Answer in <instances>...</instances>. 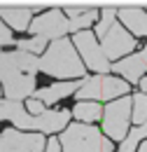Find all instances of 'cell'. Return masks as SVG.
<instances>
[{
  "label": "cell",
  "mask_w": 147,
  "mask_h": 152,
  "mask_svg": "<svg viewBox=\"0 0 147 152\" xmlns=\"http://www.w3.org/2000/svg\"><path fill=\"white\" fill-rule=\"evenodd\" d=\"M145 136H147V122H145V124H140V126H135V129L124 138V143H122L119 152H135V145H138Z\"/></svg>",
  "instance_id": "cell-18"
},
{
  "label": "cell",
  "mask_w": 147,
  "mask_h": 152,
  "mask_svg": "<svg viewBox=\"0 0 147 152\" xmlns=\"http://www.w3.org/2000/svg\"><path fill=\"white\" fill-rule=\"evenodd\" d=\"M63 152H114L110 140L103 138V133L91 124H70L61 136Z\"/></svg>",
  "instance_id": "cell-3"
},
{
  "label": "cell",
  "mask_w": 147,
  "mask_h": 152,
  "mask_svg": "<svg viewBox=\"0 0 147 152\" xmlns=\"http://www.w3.org/2000/svg\"><path fill=\"white\" fill-rule=\"evenodd\" d=\"M12 119L19 129H33V117L23 110L21 101H0V122Z\"/></svg>",
  "instance_id": "cell-12"
},
{
  "label": "cell",
  "mask_w": 147,
  "mask_h": 152,
  "mask_svg": "<svg viewBox=\"0 0 147 152\" xmlns=\"http://www.w3.org/2000/svg\"><path fill=\"white\" fill-rule=\"evenodd\" d=\"M40 70V58L26 52L0 54V82L9 101H21L35 91V73Z\"/></svg>",
  "instance_id": "cell-1"
},
{
  "label": "cell",
  "mask_w": 147,
  "mask_h": 152,
  "mask_svg": "<svg viewBox=\"0 0 147 152\" xmlns=\"http://www.w3.org/2000/svg\"><path fill=\"white\" fill-rule=\"evenodd\" d=\"M44 148V138L37 133H21L5 129L0 133V152H40Z\"/></svg>",
  "instance_id": "cell-7"
},
{
  "label": "cell",
  "mask_w": 147,
  "mask_h": 152,
  "mask_svg": "<svg viewBox=\"0 0 147 152\" xmlns=\"http://www.w3.org/2000/svg\"><path fill=\"white\" fill-rule=\"evenodd\" d=\"M133 122H138V126L147 122V94L143 91L133 96Z\"/></svg>",
  "instance_id": "cell-19"
},
{
  "label": "cell",
  "mask_w": 147,
  "mask_h": 152,
  "mask_svg": "<svg viewBox=\"0 0 147 152\" xmlns=\"http://www.w3.org/2000/svg\"><path fill=\"white\" fill-rule=\"evenodd\" d=\"M135 38L124 31V26H119V23H114L110 28V33L103 38V52H105V56L108 58H119L124 56V54H129L135 49Z\"/></svg>",
  "instance_id": "cell-9"
},
{
  "label": "cell",
  "mask_w": 147,
  "mask_h": 152,
  "mask_svg": "<svg viewBox=\"0 0 147 152\" xmlns=\"http://www.w3.org/2000/svg\"><path fill=\"white\" fill-rule=\"evenodd\" d=\"M0 45H17L12 40V33H9V28L5 23H0Z\"/></svg>",
  "instance_id": "cell-22"
},
{
  "label": "cell",
  "mask_w": 147,
  "mask_h": 152,
  "mask_svg": "<svg viewBox=\"0 0 147 152\" xmlns=\"http://www.w3.org/2000/svg\"><path fill=\"white\" fill-rule=\"evenodd\" d=\"M73 115L82 122V124H91L93 119H100L103 108H100L98 103H93V101H79V103L73 108Z\"/></svg>",
  "instance_id": "cell-17"
},
{
  "label": "cell",
  "mask_w": 147,
  "mask_h": 152,
  "mask_svg": "<svg viewBox=\"0 0 147 152\" xmlns=\"http://www.w3.org/2000/svg\"><path fill=\"white\" fill-rule=\"evenodd\" d=\"M31 31L40 35V38H58L61 35H65L68 33V21L63 17V12L61 10H52V12H44V14H40L37 19H33L31 23Z\"/></svg>",
  "instance_id": "cell-8"
},
{
  "label": "cell",
  "mask_w": 147,
  "mask_h": 152,
  "mask_svg": "<svg viewBox=\"0 0 147 152\" xmlns=\"http://www.w3.org/2000/svg\"><path fill=\"white\" fill-rule=\"evenodd\" d=\"M31 12L33 10H28V7H19V10H0V17L7 21L9 26H14L17 31H26V28H31Z\"/></svg>",
  "instance_id": "cell-16"
},
{
  "label": "cell",
  "mask_w": 147,
  "mask_h": 152,
  "mask_svg": "<svg viewBox=\"0 0 147 152\" xmlns=\"http://www.w3.org/2000/svg\"><path fill=\"white\" fill-rule=\"evenodd\" d=\"M129 94V82H122L117 77L110 75H98L89 77L82 82V87L77 89V98L79 101H89V98H100V101H110V98H122Z\"/></svg>",
  "instance_id": "cell-4"
},
{
  "label": "cell",
  "mask_w": 147,
  "mask_h": 152,
  "mask_svg": "<svg viewBox=\"0 0 147 152\" xmlns=\"http://www.w3.org/2000/svg\"><path fill=\"white\" fill-rule=\"evenodd\" d=\"M44 45H47V38H40V35H35V38H31V40H19L17 42L19 52H26V54H37V52H42Z\"/></svg>",
  "instance_id": "cell-21"
},
{
  "label": "cell",
  "mask_w": 147,
  "mask_h": 152,
  "mask_svg": "<svg viewBox=\"0 0 147 152\" xmlns=\"http://www.w3.org/2000/svg\"><path fill=\"white\" fill-rule=\"evenodd\" d=\"M140 87H143V94H147V75L143 77V82H140Z\"/></svg>",
  "instance_id": "cell-25"
},
{
  "label": "cell",
  "mask_w": 147,
  "mask_h": 152,
  "mask_svg": "<svg viewBox=\"0 0 147 152\" xmlns=\"http://www.w3.org/2000/svg\"><path fill=\"white\" fill-rule=\"evenodd\" d=\"M112 70L119 73V75H124L129 82H138L143 77V73L147 70V47L143 52H138L133 56L119 61V63H112Z\"/></svg>",
  "instance_id": "cell-10"
},
{
  "label": "cell",
  "mask_w": 147,
  "mask_h": 152,
  "mask_svg": "<svg viewBox=\"0 0 147 152\" xmlns=\"http://www.w3.org/2000/svg\"><path fill=\"white\" fill-rule=\"evenodd\" d=\"M73 45H77V49H79V54L84 58V63H87L89 68H93L96 73H108V68H112V63H108V56H105L103 47L96 42L93 33H89V31L75 33Z\"/></svg>",
  "instance_id": "cell-6"
},
{
  "label": "cell",
  "mask_w": 147,
  "mask_h": 152,
  "mask_svg": "<svg viewBox=\"0 0 147 152\" xmlns=\"http://www.w3.org/2000/svg\"><path fill=\"white\" fill-rule=\"evenodd\" d=\"M131 105H133V98L131 96H122L119 101H112L105 105V113H103V129L110 138L117 140H124V133L129 129V122L133 119L131 115Z\"/></svg>",
  "instance_id": "cell-5"
},
{
  "label": "cell",
  "mask_w": 147,
  "mask_h": 152,
  "mask_svg": "<svg viewBox=\"0 0 147 152\" xmlns=\"http://www.w3.org/2000/svg\"><path fill=\"white\" fill-rule=\"evenodd\" d=\"M40 70L47 73V75L70 80V77L84 75V63L79 61L73 42L56 40L54 45H49V49L44 52V56L40 58Z\"/></svg>",
  "instance_id": "cell-2"
},
{
  "label": "cell",
  "mask_w": 147,
  "mask_h": 152,
  "mask_svg": "<svg viewBox=\"0 0 147 152\" xmlns=\"http://www.w3.org/2000/svg\"><path fill=\"white\" fill-rule=\"evenodd\" d=\"M68 119H70L68 110H47L44 115L33 117V129H40L44 133H54V131H61V129L70 126Z\"/></svg>",
  "instance_id": "cell-11"
},
{
  "label": "cell",
  "mask_w": 147,
  "mask_h": 152,
  "mask_svg": "<svg viewBox=\"0 0 147 152\" xmlns=\"http://www.w3.org/2000/svg\"><path fill=\"white\" fill-rule=\"evenodd\" d=\"M117 17L124 21V26L131 28L133 35H138V38L147 35V12L138 7H122V10H117Z\"/></svg>",
  "instance_id": "cell-13"
},
{
  "label": "cell",
  "mask_w": 147,
  "mask_h": 152,
  "mask_svg": "<svg viewBox=\"0 0 147 152\" xmlns=\"http://www.w3.org/2000/svg\"><path fill=\"white\" fill-rule=\"evenodd\" d=\"M47 152H61V145H58L56 140H49V145H47Z\"/></svg>",
  "instance_id": "cell-24"
},
{
  "label": "cell",
  "mask_w": 147,
  "mask_h": 152,
  "mask_svg": "<svg viewBox=\"0 0 147 152\" xmlns=\"http://www.w3.org/2000/svg\"><path fill=\"white\" fill-rule=\"evenodd\" d=\"M65 12H68V31L73 33H82V28L91 26L98 17L93 7H65Z\"/></svg>",
  "instance_id": "cell-14"
},
{
  "label": "cell",
  "mask_w": 147,
  "mask_h": 152,
  "mask_svg": "<svg viewBox=\"0 0 147 152\" xmlns=\"http://www.w3.org/2000/svg\"><path fill=\"white\" fill-rule=\"evenodd\" d=\"M138 152H147V140L143 143V145H140V150H138Z\"/></svg>",
  "instance_id": "cell-26"
},
{
  "label": "cell",
  "mask_w": 147,
  "mask_h": 152,
  "mask_svg": "<svg viewBox=\"0 0 147 152\" xmlns=\"http://www.w3.org/2000/svg\"><path fill=\"white\" fill-rule=\"evenodd\" d=\"M28 108H31V113L35 115V117L47 113V110H44V105H42V101H37V98H35V101H28Z\"/></svg>",
  "instance_id": "cell-23"
},
{
  "label": "cell",
  "mask_w": 147,
  "mask_h": 152,
  "mask_svg": "<svg viewBox=\"0 0 147 152\" xmlns=\"http://www.w3.org/2000/svg\"><path fill=\"white\" fill-rule=\"evenodd\" d=\"M114 17H117V10L114 7H105L103 10V14H100V23L96 26V33H98V38L103 40L108 33H110V28L114 26Z\"/></svg>",
  "instance_id": "cell-20"
},
{
  "label": "cell",
  "mask_w": 147,
  "mask_h": 152,
  "mask_svg": "<svg viewBox=\"0 0 147 152\" xmlns=\"http://www.w3.org/2000/svg\"><path fill=\"white\" fill-rule=\"evenodd\" d=\"M79 87V82H56L52 87H44V89H37L35 98L42 103H56L61 98H65L68 94H73L75 89Z\"/></svg>",
  "instance_id": "cell-15"
}]
</instances>
